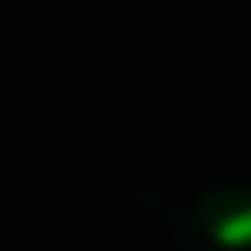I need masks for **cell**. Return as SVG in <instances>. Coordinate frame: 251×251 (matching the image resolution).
<instances>
[{
	"mask_svg": "<svg viewBox=\"0 0 251 251\" xmlns=\"http://www.w3.org/2000/svg\"><path fill=\"white\" fill-rule=\"evenodd\" d=\"M171 251H251V193L246 187H208L171 208L166 219Z\"/></svg>",
	"mask_w": 251,
	"mask_h": 251,
	"instance_id": "cell-1",
	"label": "cell"
}]
</instances>
